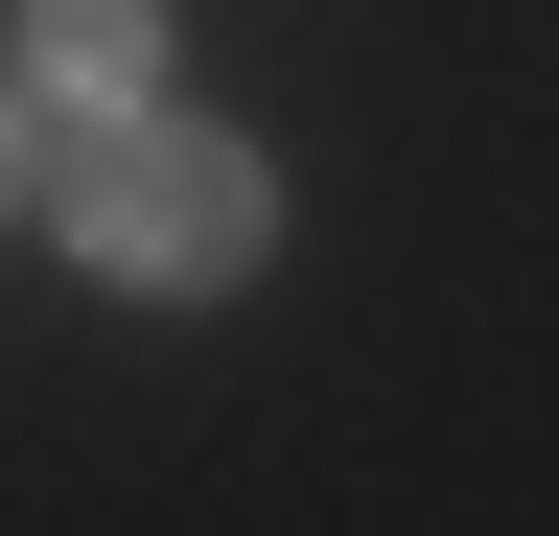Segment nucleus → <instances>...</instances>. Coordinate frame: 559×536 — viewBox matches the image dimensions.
Segmentation results:
<instances>
[{
	"mask_svg": "<svg viewBox=\"0 0 559 536\" xmlns=\"http://www.w3.org/2000/svg\"><path fill=\"white\" fill-rule=\"evenodd\" d=\"M257 234H280V187L234 141H164V117H117V164H94V211H70V257L140 303H210V281H257Z\"/></svg>",
	"mask_w": 559,
	"mask_h": 536,
	"instance_id": "nucleus-1",
	"label": "nucleus"
},
{
	"mask_svg": "<svg viewBox=\"0 0 559 536\" xmlns=\"http://www.w3.org/2000/svg\"><path fill=\"white\" fill-rule=\"evenodd\" d=\"M24 71H47V117H140V71H164V0H24Z\"/></svg>",
	"mask_w": 559,
	"mask_h": 536,
	"instance_id": "nucleus-2",
	"label": "nucleus"
},
{
	"mask_svg": "<svg viewBox=\"0 0 559 536\" xmlns=\"http://www.w3.org/2000/svg\"><path fill=\"white\" fill-rule=\"evenodd\" d=\"M0 187H24V117H0Z\"/></svg>",
	"mask_w": 559,
	"mask_h": 536,
	"instance_id": "nucleus-3",
	"label": "nucleus"
}]
</instances>
